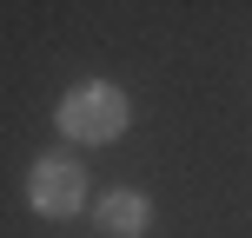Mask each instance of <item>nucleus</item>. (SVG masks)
<instances>
[{
  "mask_svg": "<svg viewBox=\"0 0 252 238\" xmlns=\"http://www.w3.org/2000/svg\"><path fill=\"white\" fill-rule=\"evenodd\" d=\"M126 93L120 86H106V79H87V86H73L60 100V126L73 139H87V146H106V139H120L126 132Z\"/></svg>",
  "mask_w": 252,
  "mask_h": 238,
  "instance_id": "obj_1",
  "label": "nucleus"
},
{
  "mask_svg": "<svg viewBox=\"0 0 252 238\" xmlns=\"http://www.w3.org/2000/svg\"><path fill=\"white\" fill-rule=\"evenodd\" d=\"M27 199H33V212H47V218H73L80 199H87V172H80L73 159H40L33 179H27Z\"/></svg>",
  "mask_w": 252,
  "mask_h": 238,
  "instance_id": "obj_2",
  "label": "nucleus"
},
{
  "mask_svg": "<svg viewBox=\"0 0 252 238\" xmlns=\"http://www.w3.org/2000/svg\"><path fill=\"white\" fill-rule=\"evenodd\" d=\"M100 225L113 238H139L146 232V199H139V192H106L100 199Z\"/></svg>",
  "mask_w": 252,
  "mask_h": 238,
  "instance_id": "obj_3",
  "label": "nucleus"
}]
</instances>
